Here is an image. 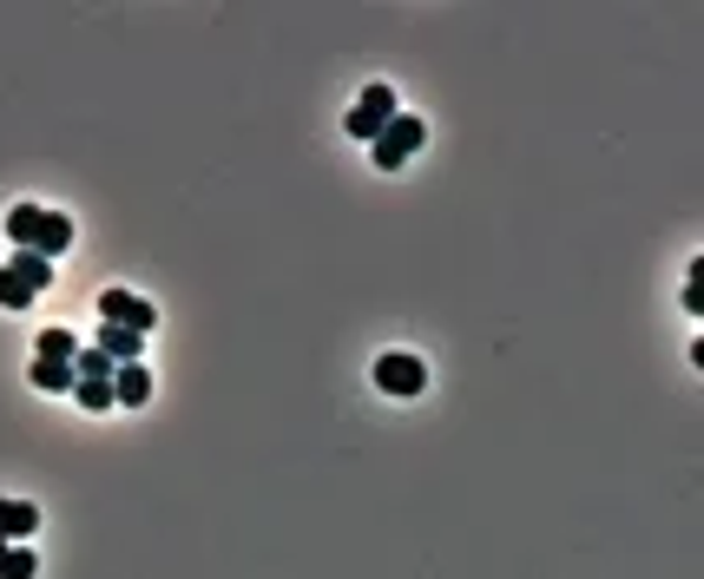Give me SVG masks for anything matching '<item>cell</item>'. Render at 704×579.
<instances>
[{"instance_id":"9c48e42d","label":"cell","mask_w":704,"mask_h":579,"mask_svg":"<svg viewBox=\"0 0 704 579\" xmlns=\"http://www.w3.org/2000/svg\"><path fill=\"white\" fill-rule=\"evenodd\" d=\"M7 270H13L26 290H46V283H53V264H46L40 250H13V264H7Z\"/></svg>"},{"instance_id":"7c38bea8","label":"cell","mask_w":704,"mask_h":579,"mask_svg":"<svg viewBox=\"0 0 704 579\" xmlns=\"http://www.w3.org/2000/svg\"><path fill=\"white\" fill-rule=\"evenodd\" d=\"M33 297H40V290H26V283H20L13 270H0V310H26Z\"/></svg>"},{"instance_id":"2e32d148","label":"cell","mask_w":704,"mask_h":579,"mask_svg":"<svg viewBox=\"0 0 704 579\" xmlns=\"http://www.w3.org/2000/svg\"><path fill=\"white\" fill-rule=\"evenodd\" d=\"M0 554H7V541H0Z\"/></svg>"},{"instance_id":"277c9868","label":"cell","mask_w":704,"mask_h":579,"mask_svg":"<svg viewBox=\"0 0 704 579\" xmlns=\"http://www.w3.org/2000/svg\"><path fill=\"white\" fill-rule=\"evenodd\" d=\"M389 119H395V92H389V86H362V99L349 105V138H362V145H369Z\"/></svg>"},{"instance_id":"8992f818","label":"cell","mask_w":704,"mask_h":579,"mask_svg":"<svg viewBox=\"0 0 704 579\" xmlns=\"http://www.w3.org/2000/svg\"><path fill=\"white\" fill-rule=\"evenodd\" d=\"M112 402H119V409H138V402H152V376H145L138 363H119V369H112Z\"/></svg>"},{"instance_id":"5bb4252c","label":"cell","mask_w":704,"mask_h":579,"mask_svg":"<svg viewBox=\"0 0 704 579\" xmlns=\"http://www.w3.org/2000/svg\"><path fill=\"white\" fill-rule=\"evenodd\" d=\"M79 389V409H112V382H72Z\"/></svg>"},{"instance_id":"6da1fadb","label":"cell","mask_w":704,"mask_h":579,"mask_svg":"<svg viewBox=\"0 0 704 579\" xmlns=\"http://www.w3.org/2000/svg\"><path fill=\"white\" fill-rule=\"evenodd\" d=\"M7 237H13V250H40L46 264L72 244V218L66 211H46V204H13L7 211Z\"/></svg>"},{"instance_id":"4fadbf2b","label":"cell","mask_w":704,"mask_h":579,"mask_svg":"<svg viewBox=\"0 0 704 579\" xmlns=\"http://www.w3.org/2000/svg\"><path fill=\"white\" fill-rule=\"evenodd\" d=\"M0 579H33V554H26V541L0 554Z\"/></svg>"},{"instance_id":"7a4b0ae2","label":"cell","mask_w":704,"mask_h":579,"mask_svg":"<svg viewBox=\"0 0 704 579\" xmlns=\"http://www.w3.org/2000/svg\"><path fill=\"white\" fill-rule=\"evenodd\" d=\"M422 138H428V125H422V119H409V112H395V119L369 138V152H376V165H382V171H402V165L422 152Z\"/></svg>"},{"instance_id":"30bf717a","label":"cell","mask_w":704,"mask_h":579,"mask_svg":"<svg viewBox=\"0 0 704 579\" xmlns=\"http://www.w3.org/2000/svg\"><path fill=\"white\" fill-rule=\"evenodd\" d=\"M79 376H72V363H46V356H33V389H46V396H66Z\"/></svg>"},{"instance_id":"8fae6325","label":"cell","mask_w":704,"mask_h":579,"mask_svg":"<svg viewBox=\"0 0 704 579\" xmlns=\"http://www.w3.org/2000/svg\"><path fill=\"white\" fill-rule=\"evenodd\" d=\"M33 356H46V363H72L79 356V343H72V330H40V343H33Z\"/></svg>"},{"instance_id":"9a60e30c","label":"cell","mask_w":704,"mask_h":579,"mask_svg":"<svg viewBox=\"0 0 704 579\" xmlns=\"http://www.w3.org/2000/svg\"><path fill=\"white\" fill-rule=\"evenodd\" d=\"M699 277H704V264H692V283H685V310L699 316V303H704V290H699Z\"/></svg>"},{"instance_id":"ba28073f","label":"cell","mask_w":704,"mask_h":579,"mask_svg":"<svg viewBox=\"0 0 704 579\" xmlns=\"http://www.w3.org/2000/svg\"><path fill=\"white\" fill-rule=\"evenodd\" d=\"M33 527H40V508H33V501H0V541H7V547H20Z\"/></svg>"},{"instance_id":"3957f363","label":"cell","mask_w":704,"mask_h":579,"mask_svg":"<svg viewBox=\"0 0 704 579\" xmlns=\"http://www.w3.org/2000/svg\"><path fill=\"white\" fill-rule=\"evenodd\" d=\"M376 389H382V396H422V389H428V369H422V356H409V349H389V356H376Z\"/></svg>"},{"instance_id":"52a82bcc","label":"cell","mask_w":704,"mask_h":579,"mask_svg":"<svg viewBox=\"0 0 704 579\" xmlns=\"http://www.w3.org/2000/svg\"><path fill=\"white\" fill-rule=\"evenodd\" d=\"M92 349H105L112 363H138L145 336H138V330H125V323H99V343H92Z\"/></svg>"},{"instance_id":"5b68a950","label":"cell","mask_w":704,"mask_h":579,"mask_svg":"<svg viewBox=\"0 0 704 579\" xmlns=\"http://www.w3.org/2000/svg\"><path fill=\"white\" fill-rule=\"evenodd\" d=\"M99 316H105V323H125V330H138V336L158 323V310H152L145 297H132V290H105V297H99Z\"/></svg>"}]
</instances>
